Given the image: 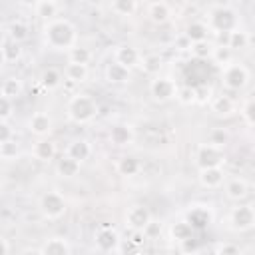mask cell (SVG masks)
I'll list each match as a JSON object with an SVG mask.
<instances>
[{"label": "cell", "instance_id": "ee69618b", "mask_svg": "<svg viewBox=\"0 0 255 255\" xmlns=\"http://www.w3.org/2000/svg\"><path fill=\"white\" fill-rule=\"evenodd\" d=\"M12 139H16L14 128L10 126V122H2V120H0V143H8V141H12Z\"/></svg>", "mask_w": 255, "mask_h": 255}, {"label": "cell", "instance_id": "816d5d0a", "mask_svg": "<svg viewBox=\"0 0 255 255\" xmlns=\"http://www.w3.org/2000/svg\"><path fill=\"white\" fill-rule=\"evenodd\" d=\"M48 2H54V4H60L62 0H48Z\"/></svg>", "mask_w": 255, "mask_h": 255}, {"label": "cell", "instance_id": "d4e9b609", "mask_svg": "<svg viewBox=\"0 0 255 255\" xmlns=\"http://www.w3.org/2000/svg\"><path fill=\"white\" fill-rule=\"evenodd\" d=\"M116 171L124 177H133L141 171V161L135 155H122L116 163Z\"/></svg>", "mask_w": 255, "mask_h": 255}, {"label": "cell", "instance_id": "e0dca14e", "mask_svg": "<svg viewBox=\"0 0 255 255\" xmlns=\"http://www.w3.org/2000/svg\"><path fill=\"white\" fill-rule=\"evenodd\" d=\"M56 153H58V147H56V143H54L52 139H48V137H40V139L34 143V149H32L34 159H38V161H42V163H50V161L56 157Z\"/></svg>", "mask_w": 255, "mask_h": 255}, {"label": "cell", "instance_id": "4316f807", "mask_svg": "<svg viewBox=\"0 0 255 255\" xmlns=\"http://www.w3.org/2000/svg\"><path fill=\"white\" fill-rule=\"evenodd\" d=\"M0 52H2V62L4 64H12V62H18L22 58V46H20V42H14L8 36H4Z\"/></svg>", "mask_w": 255, "mask_h": 255}, {"label": "cell", "instance_id": "30bf717a", "mask_svg": "<svg viewBox=\"0 0 255 255\" xmlns=\"http://www.w3.org/2000/svg\"><path fill=\"white\" fill-rule=\"evenodd\" d=\"M151 219H153L151 217V211L145 205H141V203H133L126 211V225L131 231H143Z\"/></svg>", "mask_w": 255, "mask_h": 255}, {"label": "cell", "instance_id": "8d00e7d4", "mask_svg": "<svg viewBox=\"0 0 255 255\" xmlns=\"http://www.w3.org/2000/svg\"><path fill=\"white\" fill-rule=\"evenodd\" d=\"M28 24H24V22H20V20H16V22H12L8 28H6V36L8 38H12L14 42H24V40H28Z\"/></svg>", "mask_w": 255, "mask_h": 255}, {"label": "cell", "instance_id": "f546056e", "mask_svg": "<svg viewBox=\"0 0 255 255\" xmlns=\"http://www.w3.org/2000/svg\"><path fill=\"white\" fill-rule=\"evenodd\" d=\"M24 92V84L18 76H8L4 82H2V90H0V96H6L10 100H16L20 98Z\"/></svg>", "mask_w": 255, "mask_h": 255}, {"label": "cell", "instance_id": "9c48e42d", "mask_svg": "<svg viewBox=\"0 0 255 255\" xmlns=\"http://www.w3.org/2000/svg\"><path fill=\"white\" fill-rule=\"evenodd\" d=\"M225 163V151L221 147H215L211 143H201L195 149V165L201 167H215V165H223Z\"/></svg>", "mask_w": 255, "mask_h": 255}, {"label": "cell", "instance_id": "836d02e7", "mask_svg": "<svg viewBox=\"0 0 255 255\" xmlns=\"http://www.w3.org/2000/svg\"><path fill=\"white\" fill-rule=\"evenodd\" d=\"M189 50H191L193 58H197V60H211L215 46H213V44L209 42V38H207V40H201V42H193V44L189 46Z\"/></svg>", "mask_w": 255, "mask_h": 255}, {"label": "cell", "instance_id": "83f0119b", "mask_svg": "<svg viewBox=\"0 0 255 255\" xmlns=\"http://www.w3.org/2000/svg\"><path fill=\"white\" fill-rule=\"evenodd\" d=\"M40 86L44 88V90H48V92H52V90H58L60 86H62V82H64V74L58 70V68H46L42 74H40Z\"/></svg>", "mask_w": 255, "mask_h": 255}, {"label": "cell", "instance_id": "60d3db41", "mask_svg": "<svg viewBox=\"0 0 255 255\" xmlns=\"http://www.w3.org/2000/svg\"><path fill=\"white\" fill-rule=\"evenodd\" d=\"M14 110H16L14 100H10L6 96H0V120L2 122H10L12 116H14Z\"/></svg>", "mask_w": 255, "mask_h": 255}, {"label": "cell", "instance_id": "681fc988", "mask_svg": "<svg viewBox=\"0 0 255 255\" xmlns=\"http://www.w3.org/2000/svg\"><path fill=\"white\" fill-rule=\"evenodd\" d=\"M0 255H10V241L6 237H0Z\"/></svg>", "mask_w": 255, "mask_h": 255}, {"label": "cell", "instance_id": "d590c367", "mask_svg": "<svg viewBox=\"0 0 255 255\" xmlns=\"http://www.w3.org/2000/svg\"><path fill=\"white\" fill-rule=\"evenodd\" d=\"M34 12H36V16L42 18L44 22H50V20H54V18L58 16V4L48 2V0H42V2L34 8Z\"/></svg>", "mask_w": 255, "mask_h": 255}, {"label": "cell", "instance_id": "5b68a950", "mask_svg": "<svg viewBox=\"0 0 255 255\" xmlns=\"http://www.w3.org/2000/svg\"><path fill=\"white\" fill-rule=\"evenodd\" d=\"M221 84L229 92H239L249 84V70L241 62H229L221 68Z\"/></svg>", "mask_w": 255, "mask_h": 255}, {"label": "cell", "instance_id": "e575fe53", "mask_svg": "<svg viewBox=\"0 0 255 255\" xmlns=\"http://www.w3.org/2000/svg\"><path fill=\"white\" fill-rule=\"evenodd\" d=\"M229 139H231V135H229V131L225 128H213L207 133V143H211L215 147H221V149H225V145L229 143Z\"/></svg>", "mask_w": 255, "mask_h": 255}, {"label": "cell", "instance_id": "7c38bea8", "mask_svg": "<svg viewBox=\"0 0 255 255\" xmlns=\"http://www.w3.org/2000/svg\"><path fill=\"white\" fill-rule=\"evenodd\" d=\"M108 139L112 145L116 147H128L133 143L135 139V131L129 124H114L110 128V133H108Z\"/></svg>", "mask_w": 255, "mask_h": 255}, {"label": "cell", "instance_id": "2e32d148", "mask_svg": "<svg viewBox=\"0 0 255 255\" xmlns=\"http://www.w3.org/2000/svg\"><path fill=\"white\" fill-rule=\"evenodd\" d=\"M104 74H106V80L110 84H116V86H124V84H129L131 82V70L126 68L120 62H116V60L106 66V72Z\"/></svg>", "mask_w": 255, "mask_h": 255}, {"label": "cell", "instance_id": "7dc6e473", "mask_svg": "<svg viewBox=\"0 0 255 255\" xmlns=\"http://www.w3.org/2000/svg\"><path fill=\"white\" fill-rule=\"evenodd\" d=\"M143 233H145V237H147V239H155V237L161 233V223L151 219V221L147 223V227L143 229Z\"/></svg>", "mask_w": 255, "mask_h": 255}, {"label": "cell", "instance_id": "c3c4849f", "mask_svg": "<svg viewBox=\"0 0 255 255\" xmlns=\"http://www.w3.org/2000/svg\"><path fill=\"white\" fill-rule=\"evenodd\" d=\"M217 251L223 253V255H229V253H239L241 249H239V245H235V243H221V245L217 247Z\"/></svg>", "mask_w": 255, "mask_h": 255}, {"label": "cell", "instance_id": "44dd1931", "mask_svg": "<svg viewBox=\"0 0 255 255\" xmlns=\"http://www.w3.org/2000/svg\"><path fill=\"white\" fill-rule=\"evenodd\" d=\"M209 32H211V28H209L207 22H199V20H195V22H189V24L185 26L183 38H185V40L189 42V46H191L193 42L207 40V38H209Z\"/></svg>", "mask_w": 255, "mask_h": 255}, {"label": "cell", "instance_id": "cb8c5ba5", "mask_svg": "<svg viewBox=\"0 0 255 255\" xmlns=\"http://www.w3.org/2000/svg\"><path fill=\"white\" fill-rule=\"evenodd\" d=\"M90 76V68L88 64H76V62H68L64 68V78L70 84H84Z\"/></svg>", "mask_w": 255, "mask_h": 255}, {"label": "cell", "instance_id": "ba28073f", "mask_svg": "<svg viewBox=\"0 0 255 255\" xmlns=\"http://www.w3.org/2000/svg\"><path fill=\"white\" fill-rule=\"evenodd\" d=\"M177 84L167 78V76H153V80L149 82V96L159 102V104H165V102H171L177 98Z\"/></svg>", "mask_w": 255, "mask_h": 255}, {"label": "cell", "instance_id": "7bdbcfd3", "mask_svg": "<svg viewBox=\"0 0 255 255\" xmlns=\"http://www.w3.org/2000/svg\"><path fill=\"white\" fill-rule=\"evenodd\" d=\"M0 155L6 161L16 159V155H18V143H16V139H12L8 143H0Z\"/></svg>", "mask_w": 255, "mask_h": 255}, {"label": "cell", "instance_id": "f1b7e54d", "mask_svg": "<svg viewBox=\"0 0 255 255\" xmlns=\"http://www.w3.org/2000/svg\"><path fill=\"white\" fill-rule=\"evenodd\" d=\"M193 231H195V227H193L187 219H179V221L171 223V227H169V237H171L173 241L181 243L183 239L193 237Z\"/></svg>", "mask_w": 255, "mask_h": 255}, {"label": "cell", "instance_id": "52a82bcc", "mask_svg": "<svg viewBox=\"0 0 255 255\" xmlns=\"http://www.w3.org/2000/svg\"><path fill=\"white\" fill-rule=\"evenodd\" d=\"M94 245L102 253H120L122 251L120 233L112 225H100L94 231Z\"/></svg>", "mask_w": 255, "mask_h": 255}, {"label": "cell", "instance_id": "ffe728a7", "mask_svg": "<svg viewBox=\"0 0 255 255\" xmlns=\"http://www.w3.org/2000/svg\"><path fill=\"white\" fill-rule=\"evenodd\" d=\"M80 169H82V161H78V159H74L72 155H62L58 161H56V173L60 175V177H64V179H72V177H76L78 173H80Z\"/></svg>", "mask_w": 255, "mask_h": 255}, {"label": "cell", "instance_id": "b9f144b4", "mask_svg": "<svg viewBox=\"0 0 255 255\" xmlns=\"http://www.w3.org/2000/svg\"><path fill=\"white\" fill-rule=\"evenodd\" d=\"M241 116H243L245 124L255 126V98H249V100L243 102V106H241Z\"/></svg>", "mask_w": 255, "mask_h": 255}, {"label": "cell", "instance_id": "4dcf8cb0", "mask_svg": "<svg viewBox=\"0 0 255 255\" xmlns=\"http://www.w3.org/2000/svg\"><path fill=\"white\" fill-rule=\"evenodd\" d=\"M139 68H141L143 74H147V76H159V72H161V68H163V60H161L159 54H145V56H141Z\"/></svg>", "mask_w": 255, "mask_h": 255}, {"label": "cell", "instance_id": "f5cc1de1", "mask_svg": "<svg viewBox=\"0 0 255 255\" xmlns=\"http://www.w3.org/2000/svg\"><path fill=\"white\" fill-rule=\"evenodd\" d=\"M253 2H255V0H253Z\"/></svg>", "mask_w": 255, "mask_h": 255}, {"label": "cell", "instance_id": "f6af8a7d", "mask_svg": "<svg viewBox=\"0 0 255 255\" xmlns=\"http://www.w3.org/2000/svg\"><path fill=\"white\" fill-rule=\"evenodd\" d=\"M179 251H183V253H199V251H201L199 239H195V237L183 239V241L179 243Z\"/></svg>", "mask_w": 255, "mask_h": 255}, {"label": "cell", "instance_id": "603a6c76", "mask_svg": "<svg viewBox=\"0 0 255 255\" xmlns=\"http://www.w3.org/2000/svg\"><path fill=\"white\" fill-rule=\"evenodd\" d=\"M66 153L84 163V161L92 155V143H90L88 139H84V137H76V139H72V141L68 143Z\"/></svg>", "mask_w": 255, "mask_h": 255}, {"label": "cell", "instance_id": "f907efd6", "mask_svg": "<svg viewBox=\"0 0 255 255\" xmlns=\"http://www.w3.org/2000/svg\"><path fill=\"white\" fill-rule=\"evenodd\" d=\"M40 2H42V0H18V4H22V6H26V8H36Z\"/></svg>", "mask_w": 255, "mask_h": 255}, {"label": "cell", "instance_id": "9a60e30c", "mask_svg": "<svg viewBox=\"0 0 255 255\" xmlns=\"http://www.w3.org/2000/svg\"><path fill=\"white\" fill-rule=\"evenodd\" d=\"M114 60L131 70V68H135V66L141 64V52H139L135 46H131V44H122V46L116 48Z\"/></svg>", "mask_w": 255, "mask_h": 255}, {"label": "cell", "instance_id": "8fae6325", "mask_svg": "<svg viewBox=\"0 0 255 255\" xmlns=\"http://www.w3.org/2000/svg\"><path fill=\"white\" fill-rule=\"evenodd\" d=\"M225 171H223V165H215V167H201L197 171V181L201 187L205 189H217L225 183Z\"/></svg>", "mask_w": 255, "mask_h": 255}, {"label": "cell", "instance_id": "f35d334b", "mask_svg": "<svg viewBox=\"0 0 255 255\" xmlns=\"http://www.w3.org/2000/svg\"><path fill=\"white\" fill-rule=\"evenodd\" d=\"M211 60L217 64V66H227L229 62H233V50L225 44V46H215V50H213V56H211Z\"/></svg>", "mask_w": 255, "mask_h": 255}, {"label": "cell", "instance_id": "7a4b0ae2", "mask_svg": "<svg viewBox=\"0 0 255 255\" xmlns=\"http://www.w3.org/2000/svg\"><path fill=\"white\" fill-rule=\"evenodd\" d=\"M66 114L70 118V122L78 124V126H84V124H90L96 116H98V102L94 96L90 94H84V92H78L74 94L68 104H66Z\"/></svg>", "mask_w": 255, "mask_h": 255}, {"label": "cell", "instance_id": "ac0fdd59", "mask_svg": "<svg viewBox=\"0 0 255 255\" xmlns=\"http://www.w3.org/2000/svg\"><path fill=\"white\" fill-rule=\"evenodd\" d=\"M223 191H225L227 199H231V201H243L247 197V193H249V187H247V181L245 179L231 177V179H225Z\"/></svg>", "mask_w": 255, "mask_h": 255}, {"label": "cell", "instance_id": "8992f818", "mask_svg": "<svg viewBox=\"0 0 255 255\" xmlns=\"http://www.w3.org/2000/svg\"><path fill=\"white\" fill-rule=\"evenodd\" d=\"M38 207H40V213H42L46 219L54 221V219L64 217V213L68 211V201H66V197H64L60 191L52 189V191H46V193L40 197Z\"/></svg>", "mask_w": 255, "mask_h": 255}, {"label": "cell", "instance_id": "277c9868", "mask_svg": "<svg viewBox=\"0 0 255 255\" xmlns=\"http://www.w3.org/2000/svg\"><path fill=\"white\" fill-rule=\"evenodd\" d=\"M207 24L213 32H233L235 28H239V14L231 8V6H217L209 12L207 16Z\"/></svg>", "mask_w": 255, "mask_h": 255}, {"label": "cell", "instance_id": "bcb514c9", "mask_svg": "<svg viewBox=\"0 0 255 255\" xmlns=\"http://www.w3.org/2000/svg\"><path fill=\"white\" fill-rule=\"evenodd\" d=\"M197 90V104H207V102H211V98H213V90H211V86H197L195 88Z\"/></svg>", "mask_w": 255, "mask_h": 255}, {"label": "cell", "instance_id": "484cf974", "mask_svg": "<svg viewBox=\"0 0 255 255\" xmlns=\"http://www.w3.org/2000/svg\"><path fill=\"white\" fill-rule=\"evenodd\" d=\"M187 221L195 227V229H203L209 225L211 221V211L205 205H191V209L187 211Z\"/></svg>", "mask_w": 255, "mask_h": 255}, {"label": "cell", "instance_id": "5bb4252c", "mask_svg": "<svg viewBox=\"0 0 255 255\" xmlns=\"http://www.w3.org/2000/svg\"><path fill=\"white\" fill-rule=\"evenodd\" d=\"M72 251H74L72 243H70L66 237H60V235L48 237V239L38 247V253H42V255H70Z\"/></svg>", "mask_w": 255, "mask_h": 255}, {"label": "cell", "instance_id": "6da1fadb", "mask_svg": "<svg viewBox=\"0 0 255 255\" xmlns=\"http://www.w3.org/2000/svg\"><path fill=\"white\" fill-rule=\"evenodd\" d=\"M42 36L44 44L56 52H70L74 46H78V30L66 18H54L46 22L42 28Z\"/></svg>", "mask_w": 255, "mask_h": 255}, {"label": "cell", "instance_id": "d6986e66", "mask_svg": "<svg viewBox=\"0 0 255 255\" xmlns=\"http://www.w3.org/2000/svg\"><path fill=\"white\" fill-rule=\"evenodd\" d=\"M147 18H149L151 24L163 26V24H167L171 20V8L165 2H161V0L159 2H151L147 6Z\"/></svg>", "mask_w": 255, "mask_h": 255}, {"label": "cell", "instance_id": "ab89813d", "mask_svg": "<svg viewBox=\"0 0 255 255\" xmlns=\"http://www.w3.org/2000/svg\"><path fill=\"white\" fill-rule=\"evenodd\" d=\"M179 104H183V106H191V104H195L197 102V90L193 88V86H189V84H185V86H179L177 88V98H175Z\"/></svg>", "mask_w": 255, "mask_h": 255}, {"label": "cell", "instance_id": "4fadbf2b", "mask_svg": "<svg viewBox=\"0 0 255 255\" xmlns=\"http://www.w3.org/2000/svg\"><path fill=\"white\" fill-rule=\"evenodd\" d=\"M52 128H54V120H52V116L48 112H34L30 116V120H28V131L38 135V137L50 135Z\"/></svg>", "mask_w": 255, "mask_h": 255}, {"label": "cell", "instance_id": "3957f363", "mask_svg": "<svg viewBox=\"0 0 255 255\" xmlns=\"http://www.w3.org/2000/svg\"><path fill=\"white\" fill-rule=\"evenodd\" d=\"M227 227L235 233H245L255 227V205L253 203H239L231 207L227 215Z\"/></svg>", "mask_w": 255, "mask_h": 255}, {"label": "cell", "instance_id": "d6a6232c", "mask_svg": "<svg viewBox=\"0 0 255 255\" xmlns=\"http://www.w3.org/2000/svg\"><path fill=\"white\" fill-rule=\"evenodd\" d=\"M227 46H229L233 52L247 48V46H249V36H247V32H245L241 26L235 28L233 32H229V34H227Z\"/></svg>", "mask_w": 255, "mask_h": 255}, {"label": "cell", "instance_id": "7402d4cb", "mask_svg": "<svg viewBox=\"0 0 255 255\" xmlns=\"http://www.w3.org/2000/svg\"><path fill=\"white\" fill-rule=\"evenodd\" d=\"M209 108H211V112H213L215 116H219V118H229V116L235 114V102H233V98H229V96H225V94L211 98Z\"/></svg>", "mask_w": 255, "mask_h": 255}, {"label": "cell", "instance_id": "1f68e13d", "mask_svg": "<svg viewBox=\"0 0 255 255\" xmlns=\"http://www.w3.org/2000/svg\"><path fill=\"white\" fill-rule=\"evenodd\" d=\"M110 10L118 16H133L137 12V0H112L110 4Z\"/></svg>", "mask_w": 255, "mask_h": 255}, {"label": "cell", "instance_id": "74e56055", "mask_svg": "<svg viewBox=\"0 0 255 255\" xmlns=\"http://www.w3.org/2000/svg\"><path fill=\"white\" fill-rule=\"evenodd\" d=\"M92 50L86 48V46H74L70 52H68V62H76V64H90L92 62Z\"/></svg>", "mask_w": 255, "mask_h": 255}]
</instances>
